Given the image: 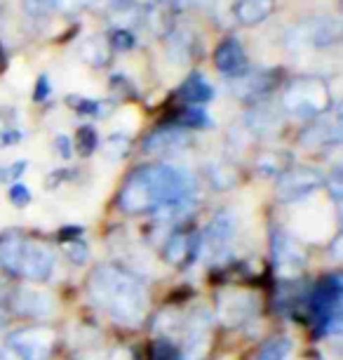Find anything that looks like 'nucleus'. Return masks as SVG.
Instances as JSON below:
<instances>
[{
  "mask_svg": "<svg viewBox=\"0 0 343 360\" xmlns=\"http://www.w3.org/2000/svg\"><path fill=\"white\" fill-rule=\"evenodd\" d=\"M99 146V137H97V130L92 125H83L78 130V148H80V155H92L97 151Z\"/></svg>",
  "mask_w": 343,
  "mask_h": 360,
  "instance_id": "30",
  "label": "nucleus"
},
{
  "mask_svg": "<svg viewBox=\"0 0 343 360\" xmlns=\"http://www.w3.org/2000/svg\"><path fill=\"white\" fill-rule=\"evenodd\" d=\"M179 97L188 101V106H203L207 101L214 99V87L207 83L203 73H191L186 78V83L179 87Z\"/></svg>",
  "mask_w": 343,
  "mask_h": 360,
  "instance_id": "18",
  "label": "nucleus"
},
{
  "mask_svg": "<svg viewBox=\"0 0 343 360\" xmlns=\"http://www.w3.org/2000/svg\"><path fill=\"white\" fill-rule=\"evenodd\" d=\"M320 186H325V176H322L320 169L299 165V167L285 169V172L280 174L275 193H278L280 202L294 205V202H301V200H306L308 195H313Z\"/></svg>",
  "mask_w": 343,
  "mask_h": 360,
  "instance_id": "5",
  "label": "nucleus"
},
{
  "mask_svg": "<svg viewBox=\"0 0 343 360\" xmlns=\"http://www.w3.org/2000/svg\"><path fill=\"white\" fill-rule=\"evenodd\" d=\"M341 297H343V281L341 276H327L318 288L313 290L311 299V314L318 323V330L322 332L325 325L332 321V318L341 316Z\"/></svg>",
  "mask_w": 343,
  "mask_h": 360,
  "instance_id": "7",
  "label": "nucleus"
},
{
  "mask_svg": "<svg viewBox=\"0 0 343 360\" xmlns=\"http://www.w3.org/2000/svg\"><path fill=\"white\" fill-rule=\"evenodd\" d=\"M177 127H184V130H207V127H212V118L207 115L203 106H186L179 113Z\"/></svg>",
  "mask_w": 343,
  "mask_h": 360,
  "instance_id": "22",
  "label": "nucleus"
},
{
  "mask_svg": "<svg viewBox=\"0 0 343 360\" xmlns=\"http://www.w3.org/2000/svg\"><path fill=\"white\" fill-rule=\"evenodd\" d=\"M87 295L123 328H139L149 314V290L139 276L118 264H102L92 271Z\"/></svg>",
  "mask_w": 343,
  "mask_h": 360,
  "instance_id": "2",
  "label": "nucleus"
},
{
  "mask_svg": "<svg viewBox=\"0 0 343 360\" xmlns=\"http://www.w3.org/2000/svg\"><path fill=\"white\" fill-rule=\"evenodd\" d=\"M31 188L26 186V184H22V181H15V184L10 186V202L15 207H26L31 202Z\"/></svg>",
  "mask_w": 343,
  "mask_h": 360,
  "instance_id": "34",
  "label": "nucleus"
},
{
  "mask_svg": "<svg viewBox=\"0 0 343 360\" xmlns=\"http://www.w3.org/2000/svg\"><path fill=\"white\" fill-rule=\"evenodd\" d=\"M0 181H5V167H0Z\"/></svg>",
  "mask_w": 343,
  "mask_h": 360,
  "instance_id": "49",
  "label": "nucleus"
},
{
  "mask_svg": "<svg viewBox=\"0 0 343 360\" xmlns=\"http://www.w3.org/2000/svg\"><path fill=\"white\" fill-rule=\"evenodd\" d=\"M329 104H332L329 87L325 80L315 78V76L294 78L292 83L285 87V94H282L285 113L294 115V118H304V120L325 113Z\"/></svg>",
  "mask_w": 343,
  "mask_h": 360,
  "instance_id": "3",
  "label": "nucleus"
},
{
  "mask_svg": "<svg viewBox=\"0 0 343 360\" xmlns=\"http://www.w3.org/2000/svg\"><path fill=\"white\" fill-rule=\"evenodd\" d=\"M24 240L19 233H5L0 238V269L10 276H19V262H22Z\"/></svg>",
  "mask_w": 343,
  "mask_h": 360,
  "instance_id": "19",
  "label": "nucleus"
},
{
  "mask_svg": "<svg viewBox=\"0 0 343 360\" xmlns=\"http://www.w3.org/2000/svg\"><path fill=\"white\" fill-rule=\"evenodd\" d=\"M132 360H141V358H139V356H134V358H132Z\"/></svg>",
  "mask_w": 343,
  "mask_h": 360,
  "instance_id": "50",
  "label": "nucleus"
},
{
  "mask_svg": "<svg viewBox=\"0 0 343 360\" xmlns=\"http://www.w3.org/2000/svg\"><path fill=\"white\" fill-rule=\"evenodd\" d=\"M111 43H113V47H116L118 52H127V50H132V47L137 45V38H134L130 31L118 29V31H113Z\"/></svg>",
  "mask_w": 343,
  "mask_h": 360,
  "instance_id": "35",
  "label": "nucleus"
},
{
  "mask_svg": "<svg viewBox=\"0 0 343 360\" xmlns=\"http://www.w3.org/2000/svg\"><path fill=\"white\" fill-rule=\"evenodd\" d=\"M26 169H29V162L26 160H17L15 165H10V167H5V181H19V176H22Z\"/></svg>",
  "mask_w": 343,
  "mask_h": 360,
  "instance_id": "38",
  "label": "nucleus"
},
{
  "mask_svg": "<svg viewBox=\"0 0 343 360\" xmlns=\"http://www.w3.org/2000/svg\"><path fill=\"white\" fill-rule=\"evenodd\" d=\"M280 125V120L275 118L273 113H266L264 108H257L247 115V130L257 132V134H268V132H275Z\"/></svg>",
  "mask_w": 343,
  "mask_h": 360,
  "instance_id": "25",
  "label": "nucleus"
},
{
  "mask_svg": "<svg viewBox=\"0 0 343 360\" xmlns=\"http://www.w3.org/2000/svg\"><path fill=\"white\" fill-rule=\"evenodd\" d=\"M275 10V0H235L233 15L242 26H257L266 22Z\"/></svg>",
  "mask_w": 343,
  "mask_h": 360,
  "instance_id": "15",
  "label": "nucleus"
},
{
  "mask_svg": "<svg viewBox=\"0 0 343 360\" xmlns=\"http://www.w3.org/2000/svg\"><path fill=\"white\" fill-rule=\"evenodd\" d=\"M214 64H217V71L221 76L238 80L245 73H250V62H247L245 47H242L235 38H226L224 43L217 47L214 52Z\"/></svg>",
  "mask_w": 343,
  "mask_h": 360,
  "instance_id": "13",
  "label": "nucleus"
},
{
  "mask_svg": "<svg viewBox=\"0 0 343 360\" xmlns=\"http://www.w3.org/2000/svg\"><path fill=\"white\" fill-rule=\"evenodd\" d=\"M235 233H238V217H235V212L233 210H219L212 217L205 233L200 236L203 238V252L210 257V262L226 259L235 240Z\"/></svg>",
  "mask_w": 343,
  "mask_h": 360,
  "instance_id": "6",
  "label": "nucleus"
},
{
  "mask_svg": "<svg viewBox=\"0 0 343 360\" xmlns=\"http://www.w3.org/2000/svg\"><path fill=\"white\" fill-rule=\"evenodd\" d=\"M92 0H55V5L59 10H66V12H76V10H83L87 8Z\"/></svg>",
  "mask_w": 343,
  "mask_h": 360,
  "instance_id": "40",
  "label": "nucleus"
},
{
  "mask_svg": "<svg viewBox=\"0 0 343 360\" xmlns=\"http://www.w3.org/2000/svg\"><path fill=\"white\" fill-rule=\"evenodd\" d=\"M130 146H132V139L127 134H113V137L106 141L104 146V153L109 160H123L127 153H130Z\"/></svg>",
  "mask_w": 343,
  "mask_h": 360,
  "instance_id": "28",
  "label": "nucleus"
},
{
  "mask_svg": "<svg viewBox=\"0 0 343 360\" xmlns=\"http://www.w3.org/2000/svg\"><path fill=\"white\" fill-rule=\"evenodd\" d=\"M271 255H273V266H275V271H278V276L285 278V281L299 278L306 271V264H308L306 250L297 240V238L289 236L287 231H280V229L273 231Z\"/></svg>",
  "mask_w": 343,
  "mask_h": 360,
  "instance_id": "4",
  "label": "nucleus"
},
{
  "mask_svg": "<svg viewBox=\"0 0 343 360\" xmlns=\"http://www.w3.org/2000/svg\"><path fill=\"white\" fill-rule=\"evenodd\" d=\"M327 141H339V127L329 125H313L306 132H301V144L306 146H322Z\"/></svg>",
  "mask_w": 343,
  "mask_h": 360,
  "instance_id": "24",
  "label": "nucleus"
},
{
  "mask_svg": "<svg viewBox=\"0 0 343 360\" xmlns=\"http://www.w3.org/2000/svg\"><path fill=\"white\" fill-rule=\"evenodd\" d=\"M12 309L15 314L24 318H38V321H47L57 314V302L50 292L36 290V288H22L12 297Z\"/></svg>",
  "mask_w": 343,
  "mask_h": 360,
  "instance_id": "12",
  "label": "nucleus"
},
{
  "mask_svg": "<svg viewBox=\"0 0 343 360\" xmlns=\"http://www.w3.org/2000/svg\"><path fill=\"white\" fill-rule=\"evenodd\" d=\"M280 165L275 162V153H266V155H261L259 158V172L264 174V176H273L275 172H280Z\"/></svg>",
  "mask_w": 343,
  "mask_h": 360,
  "instance_id": "37",
  "label": "nucleus"
},
{
  "mask_svg": "<svg viewBox=\"0 0 343 360\" xmlns=\"http://www.w3.org/2000/svg\"><path fill=\"white\" fill-rule=\"evenodd\" d=\"M47 97H50V78L40 76L38 83H36V92H33V99H36V101H45Z\"/></svg>",
  "mask_w": 343,
  "mask_h": 360,
  "instance_id": "41",
  "label": "nucleus"
},
{
  "mask_svg": "<svg viewBox=\"0 0 343 360\" xmlns=\"http://www.w3.org/2000/svg\"><path fill=\"white\" fill-rule=\"evenodd\" d=\"M289 356V342L287 339H273L268 342L259 353V360H287Z\"/></svg>",
  "mask_w": 343,
  "mask_h": 360,
  "instance_id": "31",
  "label": "nucleus"
},
{
  "mask_svg": "<svg viewBox=\"0 0 343 360\" xmlns=\"http://www.w3.org/2000/svg\"><path fill=\"white\" fill-rule=\"evenodd\" d=\"M80 57H83L90 66H106L109 64V57H111L109 43L99 36L85 38L83 43H80Z\"/></svg>",
  "mask_w": 343,
  "mask_h": 360,
  "instance_id": "20",
  "label": "nucleus"
},
{
  "mask_svg": "<svg viewBox=\"0 0 343 360\" xmlns=\"http://www.w3.org/2000/svg\"><path fill=\"white\" fill-rule=\"evenodd\" d=\"M0 360H19V356L12 349H8V346H3L0 349Z\"/></svg>",
  "mask_w": 343,
  "mask_h": 360,
  "instance_id": "44",
  "label": "nucleus"
},
{
  "mask_svg": "<svg viewBox=\"0 0 343 360\" xmlns=\"http://www.w3.org/2000/svg\"><path fill=\"white\" fill-rule=\"evenodd\" d=\"M210 179L219 191H226V188L235 186L238 176H235V172L228 165H214V167H210Z\"/></svg>",
  "mask_w": 343,
  "mask_h": 360,
  "instance_id": "29",
  "label": "nucleus"
},
{
  "mask_svg": "<svg viewBox=\"0 0 343 360\" xmlns=\"http://www.w3.org/2000/svg\"><path fill=\"white\" fill-rule=\"evenodd\" d=\"M109 360H132V356L127 351H113Z\"/></svg>",
  "mask_w": 343,
  "mask_h": 360,
  "instance_id": "46",
  "label": "nucleus"
},
{
  "mask_svg": "<svg viewBox=\"0 0 343 360\" xmlns=\"http://www.w3.org/2000/svg\"><path fill=\"white\" fill-rule=\"evenodd\" d=\"M80 236H83V226H66V229L59 231V238H62L64 243L80 240Z\"/></svg>",
  "mask_w": 343,
  "mask_h": 360,
  "instance_id": "42",
  "label": "nucleus"
},
{
  "mask_svg": "<svg viewBox=\"0 0 343 360\" xmlns=\"http://www.w3.org/2000/svg\"><path fill=\"white\" fill-rule=\"evenodd\" d=\"M55 151L62 155L64 160H69L71 155H73V148H71V139L66 137V134H62V137H57L55 139Z\"/></svg>",
  "mask_w": 343,
  "mask_h": 360,
  "instance_id": "39",
  "label": "nucleus"
},
{
  "mask_svg": "<svg viewBox=\"0 0 343 360\" xmlns=\"http://www.w3.org/2000/svg\"><path fill=\"white\" fill-rule=\"evenodd\" d=\"M55 264H57L55 250L43 245V243L24 240L22 262H19V276L33 283L50 281L52 271H55Z\"/></svg>",
  "mask_w": 343,
  "mask_h": 360,
  "instance_id": "11",
  "label": "nucleus"
},
{
  "mask_svg": "<svg viewBox=\"0 0 343 360\" xmlns=\"http://www.w3.org/2000/svg\"><path fill=\"white\" fill-rule=\"evenodd\" d=\"M318 360H325V358H318Z\"/></svg>",
  "mask_w": 343,
  "mask_h": 360,
  "instance_id": "51",
  "label": "nucleus"
},
{
  "mask_svg": "<svg viewBox=\"0 0 343 360\" xmlns=\"http://www.w3.org/2000/svg\"><path fill=\"white\" fill-rule=\"evenodd\" d=\"M24 132L19 130V115L15 108H0V144L12 146L22 141Z\"/></svg>",
  "mask_w": 343,
  "mask_h": 360,
  "instance_id": "21",
  "label": "nucleus"
},
{
  "mask_svg": "<svg viewBox=\"0 0 343 360\" xmlns=\"http://www.w3.org/2000/svg\"><path fill=\"white\" fill-rule=\"evenodd\" d=\"M210 330L207 328H193L186 325L184 330V346L179 351V360H205L210 351Z\"/></svg>",
  "mask_w": 343,
  "mask_h": 360,
  "instance_id": "17",
  "label": "nucleus"
},
{
  "mask_svg": "<svg viewBox=\"0 0 343 360\" xmlns=\"http://www.w3.org/2000/svg\"><path fill=\"white\" fill-rule=\"evenodd\" d=\"M195 200V176L184 167L146 165L127 176L120 188L118 207L125 214H146L172 202Z\"/></svg>",
  "mask_w": 343,
  "mask_h": 360,
  "instance_id": "1",
  "label": "nucleus"
},
{
  "mask_svg": "<svg viewBox=\"0 0 343 360\" xmlns=\"http://www.w3.org/2000/svg\"><path fill=\"white\" fill-rule=\"evenodd\" d=\"M71 106H76L78 113H85V115H97V118H104V115L111 113V106L113 101H99V99H85V97H71L69 99Z\"/></svg>",
  "mask_w": 343,
  "mask_h": 360,
  "instance_id": "27",
  "label": "nucleus"
},
{
  "mask_svg": "<svg viewBox=\"0 0 343 360\" xmlns=\"http://www.w3.org/2000/svg\"><path fill=\"white\" fill-rule=\"evenodd\" d=\"M191 141V134L184 127L177 125H165L158 127L156 132H151L149 137L144 139V151L153 153V155H172L184 151Z\"/></svg>",
  "mask_w": 343,
  "mask_h": 360,
  "instance_id": "14",
  "label": "nucleus"
},
{
  "mask_svg": "<svg viewBox=\"0 0 343 360\" xmlns=\"http://www.w3.org/2000/svg\"><path fill=\"white\" fill-rule=\"evenodd\" d=\"M235 83L240 85L238 94L245 99H257L264 97L278 85V73L275 71H261V73H245L242 78H238Z\"/></svg>",
  "mask_w": 343,
  "mask_h": 360,
  "instance_id": "16",
  "label": "nucleus"
},
{
  "mask_svg": "<svg viewBox=\"0 0 343 360\" xmlns=\"http://www.w3.org/2000/svg\"><path fill=\"white\" fill-rule=\"evenodd\" d=\"M111 5L116 10H127V8H132V5H134V0H111Z\"/></svg>",
  "mask_w": 343,
  "mask_h": 360,
  "instance_id": "45",
  "label": "nucleus"
},
{
  "mask_svg": "<svg viewBox=\"0 0 343 360\" xmlns=\"http://www.w3.org/2000/svg\"><path fill=\"white\" fill-rule=\"evenodd\" d=\"M174 330H184V323H181L179 314L177 311H170V309L160 311L156 316V323H153V332L163 339H167L170 335H174Z\"/></svg>",
  "mask_w": 343,
  "mask_h": 360,
  "instance_id": "26",
  "label": "nucleus"
},
{
  "mask_svg": "<svg viewBox=\"0 0 343 360\" xmlns=\"http://www.w3.org/2000/svg\"><path fill=\"white\" fill-rule=\"evenodd\" d=\"M334 257L336 259H341V238H336L334 240Z\"/></svg>",
  "mask_w": 343,
  "mask_h": 360,
  "instance_id": "47",
  "label": "nucleus"
},
{
  "mask_svg": "<svg viewBox=\"0 0 343 360\" xmlns=\"http://www.w3.org/2000/svg\"><path fill=\"white\" fill-rule=\"evenodd\" d=\"M47 3H50V0H24V8L29 10L31 15H38V12L43 10Z\"/></svg>",
  "mask_w": 343,
  "mask_h": 360,
  "instance_id": "43",
  "label": "nucleus"
},
{
  "mask_svg": "<svg viewBox=\"0 0 343 360\" xmlns=\"http://www.w3.org/2000/svg\"><path fill=\"white\" fill-rule=\"evenodd\" d=\"M5 323H8V318H5V311H3V307H0V330L5 328Z\"/></svg>",
  "mask_w": 343,
  "mask_h": 360,
  "instance_id": "48",
  "label": "nucleus"
},
{
  "mask_svg": "<svg viewBox=\"0 0 343 360\" xmlns=\"http://www.w3.org/2000/svg\"><path fill=\"white\" fill-rule=\"evenodd\" d=\"M188 248H191V238H186L184 233H174L167 238L165 248H163V257L165 262L170 264H181L188 259Z\"/></svg>",
  "mask_w": 343,
  "mask_h": 360,
  "instance_id": "23",
  "label": "nucleus"
},
{
  "mask_svg": "<svg viewBox=\"0 0 343 360\" xmlns=\"http://www.w3.org/2000/svg\"><path fill=\"white\" fill-rule=\"evenodd\" d=\"M259 299L252 292H224L217 302V316L226 328H240L259 316Z\"/></svg>",
  "mask_w": 343,
  "mask_h": 360,
  "instance_id": "8",
  "label": "nucleus"
},
{
  "mask_svg": "<svg viewBox=\"0 0 343 360\" xmlns=\"http://www.w3.org/2000/svg\"><path fill=\"white\" fill-rule=\"evenodd\" d=\"M66 257H69L76 266H83V264H87V259H90V248H87L85 240H73L66 245Z\"/></svg>",
  "mask_w": 343,
  "mask_h": 360,
  "instance_id": "32",
  "label": "nucleus"
},
{
  "mask_svg": "<svg viewBox=\"0 0 343 360\" xmlns=\"http://www.w3.org/2000/svg\"><path fill=\"white\" fill-rule=\"evenodd\" d=\"M19 356V360H47L55 346V332L47 328H26L8 337L5 342Z\"/></svg>",
  "mask_w": 343,
  "mask_h": 360,
  "instance_id": "9",
  "label": "nucleus"
},
{
  "mask_svg": "<svg viewBox=\"0 0 343 360\" xmlns=\"http://www.w3.org/2000/svg\"><path fill=\"white\" fill-rule=\"evenodd\" d=\"M153 360H179V351L174 349L170 339L158 337L156 344H153Z\"/></svg>",
  "mask_w": 343,
  "mask_h": 360,
  "instance_id": "33",
  "label": "nucleus"
},
{
  "mask_svg": "<svg viewBox=\"0 0 343 360\" xmlns=\"http://www.w3.org/2000/svg\"><path fill=\"white\" fill-rule=\"evenodd\" d=\"M325 186L329 188V191H332V198H334V202L336 205H339V200H341V169L336 167L332 174L329 176H325Z\"/></svg>",
  "mask_w": 343,
  "mask_h": 360,
  "instance_id": "36",
  "label": "nucleus"
},
{
  "mask_svg": "<svg viewBox=\"0 0 343 360\" xmlns=\"http://www.w3.org/2000/svg\"><path fill=\"white\" fill-rule=\"evenodd\" d=\"M339 22L332 17H311L306 22H301L297 29L289 36V43L297 47H315V50H322V47H329L339 40Z\"/></svg>",
  "mask_w": 343,
  "mask_h": 360,
  "instance_id": "10",
  "label": "nucleus"
}]
</instances>
